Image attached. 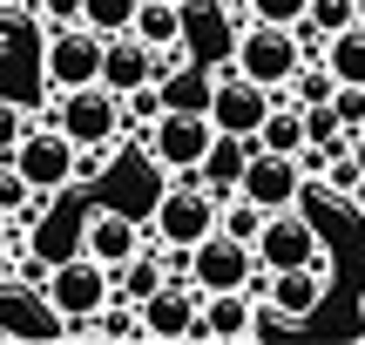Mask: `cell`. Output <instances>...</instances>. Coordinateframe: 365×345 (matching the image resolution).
<instances>
[{"label":"cell","mask_w":365,"mask_h":345,"mask_svg":"<svg viewBox=\"0 0 365 345\" xmlns=\"http://www.w3.org/2000/svg\"><path fill=\"white\" fill-rule=\"evenodd\" d=\"M41 298L61 311V325H88L95 311L115 298V271L95 264L88 251H68V257H54V264L41 271ZM61 339H68V332H61Z\"/></svg>","instance_id":"obj_1"},{"label":"cell","mask_w":365,"mask_h":345,"mask_svg":"<svg viewBox=\"0 0 365 345\" xmlns=\"http://www.w3.org/2000/svg\"><path fill=\"white\" fill-rule=\"evenodd\" d=\"M7 176L27 197H61V190L75 183V143H68L54 122H27V135L7 156Z\"/></svg>","instance_id":"obj_2"},{"label":"cell","mask_w":365,"mask_h":345,"mask_svg":"<svg viewBox=\"0 0 365 345\" xmlns=\"http://www.w3.org/2000/svg\"><path fill=\"white\" fill-rule=\"evenodd\" d=\"M250 257H257L264 271H284V264H312V271H331V244L325 230L312 224V217L291 203V210H271L257 224V237H250Z\"/></svg>","instance_id":"obj_3"},{"label":"cell","mask_w":365,"mask_h":345,"mask_svg":"<svg viewBox=\"0 0 365 345\" xmlns=\"http://www.w3.org/2000/svg\"><path fill=\"white\" fill-rule=\"evenodd\" d=\"M298 34L291 27H271V21H244L237 27V41H230V61L223 68H237L244 81H257V88H284L291 75H298Z\"/></svg>","instance_id":"obj_4"},{"label":"cell","mask_w":365,"mask_h":345,"mask_svg":"<svg viewBox=\"0 0 365 345\" xmlns=\"http://www.w3.org/2000/svg\"><path fill=\"white\" fill-rule=\"evenodd\" d=\"M210 230H217V197H210L196 176H176L156 197V210H149V244H163V251H190Z\"/></svg>","instance_id":"obj_5"},{"label":"cell","mask_w":365,"mask_h":345,"mask_svg":"<svg viewBox=\"0 0 365 345\" xmlns=\"http://www.w3.org/2000/svg\"><path fill=\"white\" fill-rule=\"evenodd\" d=\"M54 129L75 149L88 143H122V95H108L102 81H81V88H54Z\"/></svg>","instance_id":"obj_6"},{"label":"cell","mask_w":365,"mask_h":345,"mask_svg":"<svg viewBox=\"0 0 365 345\" xmlns=\"http://www.w3.org/2000/svg\"><path fill=\"white\" fill-rule=\"evenodd\" d=\"M210 135H217V129H210L203 108H156V122L143 129V149H149V163H156V170L182 176V170H196V163H203Z\"/></svg>","instance_id":"obj_7"},{"label":"cell","mask_w":365,"mask_h":345,"mask_svg":"<svg viewBox=\"0 0 365 345\" xmlns=\"http://www.w3.org/2000/svg\"><path fill=\"white\" fill-rule=\"evenodd\" d=\"M250 271H257L250 244H237V237H223V230H210V237L190 244V271H182V284H190L196 298H210V292H244Z\"/></svg>","instance_id":"obj_8"},{"label":"cell","mask_w":365,"mask_h":345,"mask_svg":"<svg viewBox=\"0 0 365 345\" xmlns=\"http://www.w3.org/2000/svg\"><path fill=\"white\" fill-rule=\"evenodd\" d=\"M95 61H102V34L81 21L68 27H48V41H41V81L48 88H81V81H95Z\"/></svg>","instance_id":"obj_9"},{"label":"cell","mask_w":365,"mask_h":345,"mask_svg":"<svg viewBox=\"0 0 365 345\" xmlns=\"http://www.w3.org/2000/svg\"><path fill=\"white\" fill-rule=\"evenodd\" d=\"M237 197H250L257 210H291V203H304L298 156H277V149H257V143H250L244 176H237Z\"/></svg>","instance_id":"obj_10"},{"label":"cell","mask_w":365,"mask_h":345,"mask_svg":"<svg viewBox=\"0 0 365 345\" xmlns=\"http://www.w3.org/2000/svg\"><path fill=\"white\" fill-rule=\"evenodd\" d=\"M264 108H271V88H257V81H244L237 68H223V75H210V95H203V115L217 135H250L264 122Z\"/></svg>","instance_id":"obj_11"},{"label":"cell","mask_w":365,"mask_h":345,"mask_svg":"<svg viewBox=\"0 0 365 345\" xmlns=\"http://www.w3.org/2000/svg\"><path fill=\"white\" fill-rule=\"evenodd\" d=\"M135 319H143V345H190V332H196V292L182 278H163L156 292L135 305Z\"/></svg>","instance_id":"obj_12"},{"label":"cell","mask_w":365,"mask_h":345,"mask_svg":"<svg viewBox=\"0 0 365 345\" xmlns=\"http://www.w3.org/2000/svg\"><path fill=\"white\" fill-rule=\"evenodd\" d=\"M250 339H257V298H250V292H210V298H196L190 345H250Z\"/></svg>","instance_id":"obj_13"},{"label":"cell","mask_w":365,"mask_h":345,"mask_svg":"<svg viewBox=\"0 0 365 345\" xmlns=\"http://www.w3.org/2000/svg\"><path fill=\"white\" fill-rule=\"evenodd\" d=\"M68 325H61V311L41 298V284H21V278H7L0 271V339H61Z\"/></svg>","instance_id":"obj_14"},{"label":"cell","mask_w":365,"mask_h":345,"mask_svg":"<svg viewBox=\"0 0 365 345\" xmlns=\"http://www.w3.org/2000/svg\"><path fill=\"white\" fill-rule=\"evenodd\" d=\"M156 75H163V54L149 48V41H135V34H102L95 81H102L108 95H135V88H149Z\"/></svg>","instance_id":"obj_15"},{"label":"cell","mask_w":365,"mask_h":345,"mask_svg":"<svg viewBox=\"0 0 365 345\" xmlns=\"http://www.w3.org/2000/svg\"><path fill=\"white\" fill-rule=\"evenodd\" d=\"M143 244H149V230L135 224L129 210H95L88 224H81V244H75V251H88L95 264H108V271H115L122 257H135Z\"/></svg>","instance_id":"obj_16"},{"label":"cell","mask_w":365,"mask_h":345,"mask_svg":"<svg viewBox=\"0 0 365 345\" xmlns=\"http://www.w3.org/2000/svg\"><path fill=\"white\" fill-rule=\"evenodd\" d=\"M230 41H237V21L230 14H217V7H203L196 14V0H182V54L190 61H230Z\"/></svg>","instance_id":"obj_17"},{"label":"cell","mask_w":365,"mask_h":345,"mask_svg":"<svg viewBox=\"0 0 365 345\" xmlns=\"http://www.w3.org/2000/svg\"><path fill=\"white\" fill-rule=\"evenodd\" d=\"M244 156H250V135H210L203 163H196V170H182V176H196L210 197H230L237 176H244Z\"/></svg>","instance_id":"obj_18"},{"label":"cell","mask_w":365,"mask_h":345,"mask_svg":"<svg viewBox=\"0 0 365 345\" xmlns=\"http://www.w3.org/2000/svg\"><path fill=\"white\" fill-rule=\"evenodd\" d=\"M135 41H149L156 54L182 48V0H135V21H129Z\"/></svg>","instance_id":"obj_19"},{"label":"cell","mask_w":365,"mask_h":345,"mask_svg":"<svg viewBox=\"0 0 365 345\" xmlns=\"http://www.w3.org/2000/svg\"><path fill=\"white\" fill-rule=\"evenodd\" d=\"M318 61L331 68V81H352V88H365V21L339 27V34H325V54Z\"/></svg>","instance_id":"obj_20"},{"label":"cell","mask_w":365,"mask_h":345,"mask_svg":"<svg viewBox=\"0 0 365 345\" xmlns=\"http://www.w3.org/2000/svg\"><path fill=\"white\" fill-rule=\"evenodd\" d=\"M88 339H108V345H143V319H135V305H129V298H108V305L88 319Z\"/></svg>","instance_id":"obj_21"},{"label":"cell","mask_w":365,"mask_h":345,"mask_svg":"<svg viewBox=\"0 0 365 345\" xmlns=\"http://www.w3.org/2000/svg\"><path fill=\"white\" fill-rule=\"evenodd\" d=\"M264 217H271V210H257V203H250V197H237V190H230V197H217V230H223V237H237V244H250V237H257V224H264Z\"/></svg>","instance_id":"obj_22"},{"label":"cell","mask_w":365,"mask_h":345,"mask_svg":"<svg viewBox=\"0 0 365 345\" xmlns=\"http://www.w3.org/2000/svg\"><path fill=\"white\" fill-rule=\"evenodd\" d=\"M298 122H304V149H325V143H339V108H331V95L325 102H298Z\"/></svg>","instance_id":"obj_23"},{"label":"cell","mask_w":365,"mask_h":345,"mask_svg":"<svg viewBox=\"0 0 365 345\" xmlns=\"http://www.w3.org/2000/svg\"><path fill=\"white\" fill-rule=\"evenodd\" d=\"M135 21V0H81V27H95V34H129Z\"/></svg>","instance_id":"obj_24"},{"label":"cell","mask_w":365,"mask_h":345,"mask_svg":"<svg viewBox=\"0 0 365 345\" xmlns=\"http://www.w3.org/2000/svg\"><path fill=\"white\" fill-rule=\"evenodd\" d=\"M304 21L318 27V34H339V27H352V0H304Z\"/></svg>","instance_id":"obj_25"},{"label":"cell","mask_w":365,"mask_h":345,"mask_svg":"<svg viewBox=\"0 0 365 345\" xmlns=\"http://www.w3.org/2000/svg\"><path fill=\"white\" fill-rule=\"evenodd\" d=\"M27 122H34V115H27V108L14 102V95H0V170H7L14 143H21V135H27Z\"/></svg>","instance_id":"obj_26"},{"label":"cell","mask_w":365,"mask_h":345,"mask_svg":"<svg viewBox=\"0 0 365 345\" xmlns=\"http://www.w3.org/2000/svg\"><path fill=\"white\" fill-rule=\"evenodd\" d=\"M244 7H250V21H271V27L304 21V0H244Z\"/></svg>","instance_id":"obj_27"},{"label":"cell","mask_w":365,"mask_h":345,"mask_svg":"<svg viewBox=\"0 0 365 345\" xmlns=\"http://www.w3.org/2000/svg\"><path fill=\"white\" fill-rule=\"evenodd\" d=\"M345 143H352V163H359V176H365V129H352Z\"/></svg>","instance_id":"obj_28"},{"label":"cell","mask_w":365,"mask_h":345,"mask_svg":"<svg viewBox=\"0 0 365 345\" xmlns=\"http://www.w3.org/2000/svg\"><path fill=\"white\" fill-rule=\"evenodd\" d=\"M7 244H14V224H7V210H0V264H7Z\"/></svg>","instance_id":"obj_29"},{"label":"cell","mask_w":365,"mask_h":345,"mask_svg":"<svg viewBox=\"0 0 365 345\" xmlns=\"http://www.w3.org/2000/svg\"><path fill=\"white\" fill-rule=\"evenodd\" d=\"M352 14H359V21H365V0H352Z\"/></svg>","instance_id":"obj_30"},{"label":"cell","mask_w":365,"mask_h":345,"mask_svg":"<svg viewBox=\"0 0 365 345\" xmlns=\"http://www.w3.org/2000/svg\"><path fill=\"white\" fill-rule=\"evenodd\" d=\"M0 7H21V0H0Z\"/></svg>","instance_id":"obj_31"},{"label":"cell","mask_w":365,"mask_h":345,"mask_svg":"<svg viewBox=\"0 0 365 345\" xmlns=\"http://www.w3.org/2000/svg\"><path fill=\"white\" fill-rule=\"evenodd\" d=\"M359 319H365V298H359Z\"/></svg>","instance_id":"obj_32"}]
</instances>
